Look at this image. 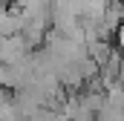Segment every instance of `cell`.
<instances>
[{
  "mask_svg": "<svg viewBox=\"0 0 124 121\" xmlns=\"http://www.w3.org/2000/svg\"><path fill=\"white\" fill-rule=\"evenodd\" d=\"M32 55V46L26 43L23 35H9V38H0V63H23Z\"/></svg>",
  "mask_w": 124,
  "mask_h": 121,
  "instance_id": "obj_1",
  "label": "cell"
},
{
  "mask_svg": "<svg viewBox=\"0 0 124 121\" xmlns=\"http://www.w3.org/2000/svg\"><path fill=\"white\" fill-rule=\"evenodd\" d=\"M0 6H9V0H0Z\"/></svg>",
  "mask_w": 124,
  "mask_h": 121,
  "instance_id": "obj_2",
  "label": "cell"
}]
</instances>
